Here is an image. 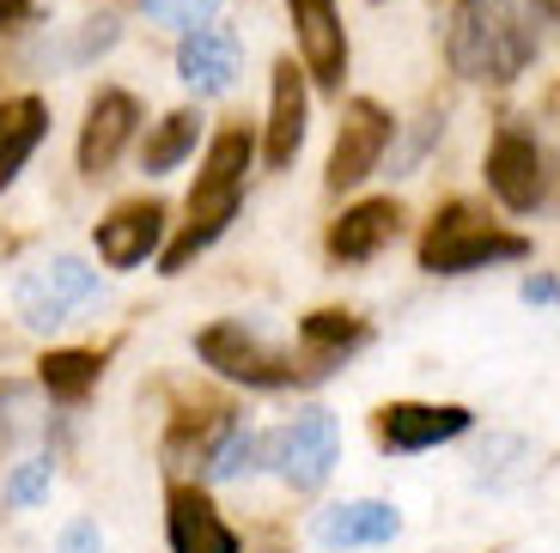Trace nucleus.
I'll use <instances>...</instances> for the list:
<instances>
[{
	"label": "nucleus",
	"instance_id": "nucleus-1",
	"mask_svg": "<svg viewBox=\"0 0 560 553\" xmlns=\"http://www.w3.org/2000/svg\"><path fill=\"white\" fill-rule=\"evenodd\" d=\"M445 61L476 85H512L536 61V25L518 0H451Z\"/></svg>",
	"mask_w": 560,
	"mask_h": 553
},
{
	"label": "nucleus",
	"instance_id": "nucleus-2",
	"mask_svg": "<svg viewBox=\"0 0 560 553\" xmlns=\"http://www.w3.org/2000/svg\"><path fill=\"white\" fill-rule=\"evenodd\" d=\"M250 158H256V146H250V134H244V128L213 134L208 158H201V170H196V189H189V220H183V232L171 237V249H165V274H183V268L196 262L201 249L225 232V225L238 220Z\"/></svg>",
	"mask_w": 560,
	"mask_h": 553
},
{
	"label": "nucleus",
	"instance_id": "nucleus-3",
	"mask_svg": "<svg viewBox=\"0 0 560 553\" xmlns=\"http://www.w3.org/2000/svg\"><path fill=\"white\" fill-rule=\"evenodd\" d=\"M530 256V237L500 232L493 220H481L469 201H451L445 213H433L427 237H420V268L427 274H476L493 262H524Z\"/></svg>",
	"mask_w": 560,
	"mask_h": 553
},
{
	"label": "nucleus",
	"instance_id": "nucleus-4",
	"mask_svg": "<svg viewBox=\"0 0 560 553\" xmlns=\"http://www.w3.org/2000/svg\"><path fill=\"white\" fill-rule=\"evenodd\" d=\"M196 353L208 372H220L225 384H244V389H287V384H305L311 372H299L280 346H268L250 322L225 317V322H208L196 334Z\"/></svg>",
	"mask_w": 560,
	"mask_h": 553
},
{
	"label": "nucleus",
	"instance_id": "nucleus-5",
	"mask_svg": "<svg viewBox=\"0 0 560 553\" xmlns=\"http://www.w3.org/2000/svg\"><path fill=\"white\" fill-rule=\"evenodd\" d=\"M336 462H341V426L329 408H305L262 438V469H275L293 493H317L336 474Z\"/></svg>",
	"mask_w": 560,
	"mask_h": 553
},
{
	"label": "nucleus",
	"instance_id": "nucleus-6",
	"mask_svg": "<svg viewBox=\"0 0 560 553\" xmlns=\"http://www.w3.org/2000/svg\"><path fill=\"white\" fill-rule=\"evenodd\" d=\"M13 298H19V317H25L31 329H61L80 305H98L104 280H98V268H85L80 256H49V262L19 274Z\"/></svg>",
	"mask_w": 560,
	"mask_h": 553
},
{
	"label": "nucleus",
	"instance_id": "nucleus-7",
	"mask_svg": "<svg viewBox=\"0 0 560 553\" xmlns=\"http://www.w3.org/2000/svg\"><path fill=\"white\" fill-rule=\"evenodd\" d=\"M396 140V116L384 110V104H372V97H353L348 110H341V128H336V153H329V195L341 189H360L372 170H378V158L390 153Z\"/></svg>",
	"mask_w": 560,
	"mask_h": 553
},
{
	"label": "nucleus",
	"instance_id": "nucleus-8",
	"mask_svg": "<svg viewBox=\"0 0 560 553\" xmlns=\"http://www.w3.org/2000/svg\"><path fill=\"white\" fill-rule=\"evenodd\" d=\"M548 153L536 146L524 128H500L488 146V189L500 195V208L512 213H536L548 201Z\"/></svg>",
	"mask_w": 560,
	"mask_h": 553
},
{
	"label": "nucleus",
	"instance_id": "nucleus-9",
	"mask_svg": "<svg viewBox=\"0 0 560 553\" xmlns=\"http://www.w3.org/2000/svg\"><path fill=\"white\" fill-rule=\"evenodd\" d=\"M244 73V49L232 25H196L177 43V80L196 97H225Z\"/></svg>",
	"mask_w": 560,
	"mask_h": 553
},
{
	"label": "nucleus",
	"instance_id": "nucleus-10",
	"mask_svg": "<svg viewBox=\"0 0 560 553\" xmlns=\"http://www.w3.org/2000/svg\"><path fill=\"white\" fill-rule=\"evenodd\" d=\"M469 432V408H457V401H390L378 414V438L384 450H396V457H415V450H433V444H451Z\"/></svg>",
	"mask_w": 560,
	"mask_h": 553
},
{
	"label": "nucleus",
	"instance_id": "nucleus-11",
	"mask_svg": "<svg viewBox=\"0 0 560 553\" xmlns=\"http://www.w3.org/2000/svg\"><path fill=\"white\" fill-rule=\"evenodd\" d=\"M311 536H317L323 548H336V553L384 548V541L402 536V511L384 505V498H341V505H323V511H317Z\"/></svg>",
	"mask_w": 560,
	"mask_h": 553
},
{
	"label": "nucleus",
	"instance_id": "nucleus-12",
	"mask_svg": "<svg viewBox=\"0 0 560 553\" xmlns=\"http://www.w3.org/2000/svg\"><path fill=\"white\" fill-rule=\"evenodd\" d=\"M293 7V31H299V56H305V73L317 85L336 92L341 73H348V31H341L336 0H287Z\"/></svg>",
	"mask_w": 560,
	"mask_h": 553
},
{
	"label": "nucleus",
	"instance_id": "nucleus-13",
	"mask_svg": "<svg viewBox=\"0 0 560 553\" xmlns=\"http://www.w3.org/2000/svg\"><path fill=\"white\" fill-rule=\"evenodd\" d=\"M135 122H140V104L116 85H104L85 110V128H80V170L85 177H104V170L122 158V146L135 140Z\"/></svg>",
	"mask_w": 560,
	"mask_h": 553
},
{
	"label": "nucleus",
	"instance_id": "nucleus-14",
	"mask_svg": "<svg viewBox=\"0 0 560 553\" xmlns=\"http://www.w3.org/2000/svg\"><path fill=\"white\" fill-rule=\"evenodd\" d=\"M305 122H311V97H305V68L275 61V97H268V140L262 158L268 170H287L305 146Z\"/></svg>",
	"mask_w": 560,
	"mask_h": 553
},
{
	"label": "nucleus",
	"instance_id": "nucleus-15",
	"mask_svg": "<svg viewBox=\"0 0 560 553\" xmlns=\"http://www.w3.org/2000/svg\"><path fill=\"white\" fill-rule=\"evenodd\" d=\"M165 536H171V553H238V529L225 523L220 505L196 486H171Z\"/></svg>",
	"mask_w": 560,
	"mask_h": 553
},
{
	"label": "nucleus",
	"instance_id": "nucleus-16",
	"mask_svg": "<svg viewBox=\"0 0 560 553\" xmlns=\"http://www.w3.org/2000/svg\"><path fill=\"white\" fill-rule=\"evenodd\" d=\"M92 244H98L104 268H140L159 244H165V208H159V201H128L110 220H98V237H92Z\"/></svg>",
	"mask_w": 560,
	"mask_h": 553
},
{
	"label": "nucleus",
	"instance_id": "nucleus-17",
	"mask_svg": "<svg viewBox=\"0 0 560 553\" xmlns=\"http://www.w3.org/2000/svg\"><path fill=\"white\" fill-rule=\"evenodd\" d=\"M396 225H402V208H396V201H360V208H348L329 225V256H336V262H372V256L396 237Z\"/></svg>",
	"mask_w": 560,
	"mask_h": 553
},
{
	"label": "nucleus",
	"instance_id": "nucleus-18",
	"mask_svg": "<svg viewBox=\"0 0 560 553\" xmlns=\"http://www.w3.org/2000/svg\"><path fill=\"white\" fill-rule=\"evenodd\" d=\"M43 134H49L43 97H13V104H0V189L25 170V158L43 146Z\"/></svg>",
	"mask_w": 560,
	"mask_h": 553
},
{
	"label": "nucleus",
	"instance_id": "nucleus-19",
	"mask_svg": "<svg viewBox=\"0 0 560 553\" xmlns=\"http://www.w3.org/2000/svg\"><path fill=\"white\" fill-rule=\"evenodd\" d=\"M256 469H262V432L225 420L220 438H213L208 457H201V474H208V481H244V474H256Z\"/></svg>",
	"mask_w": 560,
	"mask_h": 553
},
{
	"label": "nucleus",
	"instance_id": "nucleus-20",
	"mask_svg": "<svg viewBox=\"0 0 560 553\" xmlns=\"http://www.w3.org/2000/svg\"><path fill=\"white\" fill-rule=\"evenodd\" d=\"M196 140H201V116H196V110H171L165 122L147 134V146H140V170H147V177H165V170H177L183 158L196 153Z\"/></svg>",
	"mask_w": 560,
	"mask_h": 553
},
{
	"label": "nucleus",
	"instance_id": "nucleus-21",
	"mask_svg": "<svg viewBox=\"0 0 560 553\" xmlns=\"http://www.w3.org/2000/svg\"><path fill=\"white\" fill-rule=\"evenodd\" d=\"M299 334H305L311 360H317L323 372H329V365H341V360L353 353V346L365 341V329L348 317V310H311V317H305V329H299Z\"/></svg>",
	"mask_w": 560,
	"mask_h": 553
},
{
	"label": "nucleus",
	"instance_id": "nucleus-22",
	"mask_svg": "<svg viewBox=\"0 0 560 553\" xmlns=\"http://www.w3.org/2000/svg\"><path fill=\"white\" fill-rule=\"evenodd\" d=\"M98 353H49V360H43V389H49V396L56 401H80L85 389L98 384Z\"/></svg>",
	"mask_w": 560,
	"mask_h": 553
},
{
	"label": "nucleus",
	"instance_id": "nucleus-23",
	"mask_svg": "<svg viewBox=\"0 0 560 553\" xmlns=\"http://www.w3.org/2000/svg\"><path fill=\"white\" fill-rule=\"evenodd\" d=\"M140 13L153 25H171V31H196V25H213L225 0H135Z\"/></svg>",
	"mask_w": 560,
	"mask_h": 553
},
{
	"label": "nucleus",
	"instance_id": "nucleus-24",
	"mask_svg": "<svg viewBox=\"0 0 560 553\" xmlns=\"http://www.w3.org/2000/svg\"><path fill=\"white\" fill-rule=\"evenodd\" d=\"M49 481H56V469H49V457H31V462H19V469L7 474V486H0V498H7L13 511H25V505H37V498H49Z\"/></svg>",
	"mask_w": 560,
	"mask_h": 553
},
{
	"label": "nucleus",
	"instance_id": "nucleus-25",
	"mask_svg": "<svg viewBox=\"0 0 560 553\" xmlns=\"http://www.w3.org/2000/svg\"><path fill=\"white\" fill-rule=\"evenodd\" d=\"M56 553H110V541H104V529L92 523V517H73L56 536Z\"/></svg>",
	"mask_w": 560,
	"mask_h": 553
},
{
	"label": "nucleus",
	"instance_id": "nucleus-26",
	"mask_svg": "<svg viewBox=\"0 0 560 553\" xmlns=\"http://www.w3.org/2000/svg\"><path fill=\"white\" fill-rule=\"evenodd\" d=\"M518 298H524V305H560V280L555 274H530L518 286Z\"/></svg>",
	"mask_w": 560,
	"mask_h": 553
},
{
	"label": "nucleus",
	"instance_id": "nucleus-27",
	"mask_svg": "<svg viewBox=\"0 0 560 553\" xmlns=\"http://www.w3.org/2000/svg\"><path fill=\"white\" fill-rule=\"evenodd\" d=\"M13 13H25V0H0V25H7Z\"/></svg>",
	"mask_w": 560,
	"mask_h": 553
},
{
	"label": "nucleus",
	"instance_id": "nucleus-28",
	"mask_svg": "<svg viewBox=\"0 0 560 553\" xmlns=\"http://www.w3.org/2000/svg\"><path fill=\"white\" fill-rule=\"evenodd\" d=\"M555 110H560V92H555Z\"/></svg>",
	"mask_w": 560,
	"mask_h": 553
}]
</instances>
